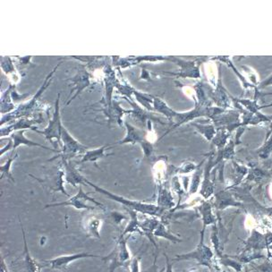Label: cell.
<instances>
[{
	"label": "cell",
	"instance_id": "74e56055",
	"mask_svg": "<svg viewBox=\"0 0 272 272\" xmlns=\"http://www.w3.org/2000/svg\"><path fill=\"white\" fill-rule=\"evenodd\" d=\"M166 258V269L165 272H173V266L172 263L170 262V259L169 258V256L167 254H164Z\"/></svg>",
	"mask_w": 272,
	"mask_h": 272
},
{
	"label": "cell",
	"instance_id": "5b68a950",
	"mask_svg": "<svg viewBox=\"0 0 272 272\" xmlns=\"http://www.w3.org/2000/svg\"><path fill=\"white\" fill-rule=\"evenodd\" d=\"M60 64L61 63H59L58 66H56L53 70L50 72V74H49V75L46 77L45 81H44V83L42 84V87L39 89V91H37L36 95L33 97V99L30 100L28 103L22 104L13 113H9V114H8V115H3L2 116V121H5L6 119H7V121L20 119V118L27 117L28 115H31L33 113V110H34V108L36 107L38 99H40V97L42 96V93L45 91L46 89L48 88V86L50 85V83H51L54 74H55V72L58 69V67Z\"/></svg>",
	"mask_w": 272,
	"mask_h": 272
},
{
	"label": "cell",
	"instance_id": "cb8c5ba5",
	"mask_svg": "<svg viewBox=\"0 0 272 272\" xmlns=\"http://www.w3.org/2000/svg\"><path fill=\"white\" fill-rule=\"evenodd\" d=\"M124 209L127 210L128 214L130 216V222L128 223L127 226L124 228V232L121 235L126 236V235H131L133 233H139L142 235L141 222L138 220L137 211L130 210V209H126V208H124Z\"/></svg>",
	"mask_w": 272,
	"mask_h": 272
},
{
	"label": "cell",
	"instance_id": "2e32d148",
	"mask_svg": "<svg viewBox=\"0 0 272 272\" xmlns=\"http://www.w3.org/2000/svg\"><path fill=\"white\" fill-rule=\"evenodd\" d=\"M169 60L170 61H173L175 63H178V66H181V71L180 73L178 74H172V75H177L179 77H191V78H197L200 76L199 74V67L198 66H195L194 65V61L192 62H186V61H183V60H179L177 58H169Z\"/></svg>",
	"mask_w": 272,
	"mask_h": 272
},
{
	"label": "cell",
	"instance_id": "603a6c76",
	"mask_svg": "<svg viewBox=\"0 0 272 272\" xmlns=\"http://www.w3.org/2000/svg\"><path fill=\"white\" fill-rule=\"evenodd\" d=\"M157 205L164 210H169L175 206L171 193L165 186H160L158 194Z\"/></svg>",
	"mask_w": 272,
	"mask_h": 272
},
{
	"label": "cell",
	"instance_id": "5bb4252c",
	"mask_svg": "<svg viewBox=\"0 0 272 272\" xmlns=\"http://www.w3.org/2000/svg\"><path fill=\"white\" fill-rule=\"evenodd\" d=\"M127 99L128 102L131 104L132 106V109L130 112V114H132V116L134 117V119L137 120L138 122H140L144 125H146L147 123H151L153 121H155L157 123H160L161 124H164V123L161 121V119H159L158 117H155L153 115H150V113L145 110L144 108L139 107L136 102H133L132 99H128V98H125Z\"/></svg>",
	"mask_w": 272,
	"mask_h": 272
},
{
	"label": "cell",
	"instance_id": "e0dca14e",
	"mask_svg": "<svg viewBox=\"0 0 272 272\" xmlns=\"http://www.w3.org/2000/svg\"><path fill=\"white\" fill-rule=\"evenodd\" d=\"M112 147H113V145H106L96 149V150L87 151L86 153L82 156V159H81V161H79L78 164H83L85 162L96 163L99 160L114 155L113 153H106V151L111 149Z\"/></svg>",
	"mask_w": 272,
	"mask_h": 272
},
{
	"label": "cell",
	"instance_id": "7c38bea8",
	"mask_svg": "<svg viewBox=\"0 0 272 272\" xmlns=\"http://www.w3.org/2000/svg\"><path fill=\"white\" fill-rule=\"evenodd\" d=\"M42 119H33L31 120L27 117H23L20 119L17 120V122L14 124L9 125L7 129L2 128L1 129V136L9 135L10 133L12 134L13 132L19 130H27V129H32L33 131L37 132V127H34L33 124L36 123H42Z\"/></svg>",
	"mask_w": 272,
	"mask_h": 272
},
{
	"label": "cell",
	"instance_id": "b9f144b4",
	"mask_svg": "<svg viewBox=\"0 0 272 272\" xmlns=\"http://www.w3.org/2000/svg\"><path fill=\"white\" fill-rule=\"evenodd\" d=\"M268 212H269V215H272V208L268 209Z\"/></svg>",
	"mask_w": 272,
	"mask_h": 272
},
{
	"label": "cell",
	"instance_id": "7a4b0ae2",
	"mask_svg": "<svg viewBox=\"0 0 272 272\" xmlns=\"http://www.w3.org/2000/svg\"><path fill=\"white\" fill-rule=\"evenodd\" d=\"M100 260L108 265L109 272H115L117 268L129 266L132 258L128 248L127 238L124 235H120L111 252L102 256Z\"/></svg>",
	"mask_w": 272,
	"mask_h": 272
},
{
	"label": "cell",
	"instance_id": "7bdbcfd3",
	"mask_svg": "<svg viewBox=\"0 0 272 272\" xmlns=\"http://www.w3.org/2000/svg\"><path fill=\"white\" fill-rule=\"evenodd\" d=\"M269 250H272V244L271 245H269L268 247V251H269Z\"/></svg>",
	"mask_w": 272,
	"mask_h": 272
},
{
	"label": "cell",
	"instance_id": "f35d334b",
	"mask_svg": "<svg viewBox=\"0 0 272 272\" xmlns=\"http://www.w3.org/2000/svg\"><path fill=\"white\" fill-rule=\"evenodd\" d=\"M10 149H13V141H12V139H10V140H9V145H7V146H6V147H5V148H3V149H2V150H1V153H0V155H1V156H3V155H4V154H5V153H6V152H7V151H9V150H10Z\"/></svg>",
	"mask_w": 272,
	"mask_h": 272
},
{
	"label": "cell",
	"instance_id": "83f0119b",
	"mask_svg": "<svg viewBox=\"0 0 272 272\" xmlns=\"http://www.w3.org/2000/svg\"><path fill=\"white\" fill-rule=\"evenodd\" d=\"M232 257L242 264L251 263L253 260L267 258L261 253V251H253V250H243L239 255L232 256Z\"/></svg>",
	"mask_w": 272,
	"mask_h": 272
},
{
	"label": "cell",
	"instance_id": "3957f363",
	"mask_svg": "<svg viewBox=\"0 0 272 272\" xmlns=\"http://www.w3.org/2000/svg\"><path fill=\"white\" fill-rule=\"evenodd\" d=\"M204 233L205 229H202L201 232V238L198 245L194 249V251H190L187 253L178 254L172 259V261H180V260H195L198 261V263L202 266H206L209 268H211L214 264V252L211 251L210 247H208L204 243Z\"/></svg>",
	"mask_w": 272,
	"mask_h": 272
},
{
	"label": "cell",
	"instance_id": "8992f818",
	"mask_svg": "<svg viewBox=\"0 0 272 272\" xmlns=\"http://www.w3.org/2000/svg\"><path fill=\"white\" fill-rule=\"evenodd\" d=\"M61 142H62V150L57 156H55L53 159H51L49 161H52L59 157H61V159L70 160L71 158L74 157L76 154L86 153V150L88 149L87 146H84L82 144H80L78 141L75 140L64 125L61 129Z\"/></svg>",
	"mask_w": 272,
	"mask_h": 272
},
{
	"label": "cell",
	"instance_id": "44dd1931",
	"mask_svg": "<svg viewBox=\"0 0 272 272\" xmlns=\"http://www.w3.org/2000/svg\"><path fill=\"white\" fill-rule=\"evenodd\" d=\"M161 222L158 218L156 217H151L149 219H145L144 222H141V231H142V235L147 236L149 239L151 240V242L153 243V245L155 247H157L156 242L153 240V232L155 230V228L157 227L159 223Z\"/></svg>",
	"mask_w": 272,
	"mask_h": 272
},
{
	"label": "cell",
	"instance_id": "30bf717a",
	"mask_svg": "<svg viewBox=\"0 0 272 272\" xmlns=\"http://www.w3.org/2000/svg\"><path fill=\"white\" fill-rule=\"evenodd\" d=\"M61 163H62L63 168H64V171H65L66 182L72 185L74 187H77V186H82V185H86L85 178L79 172L76 167L72 163L70 160L62 159Z\"/></svg>",
	"mask_w": 272,
	"mask_h": 272
},
{
	"label": "cell",
	"instance_id": "8fae6325",
	"mask_svg": "<svg viewBox=\"0 0 272 272\" xmlns=\"http://www.w3.org/2000/svg\"><path fill=\"white\" fill-rule=\"evenodd\" d=\"M20 219V218H19ZM20 226H21L22 234H23V239H24V267H25V272H42V268H45V266L42 264V261H37L33 258L31 252H30L29 247L27 244L26 237H25V232L22 224L21 219H20Z\"/></svg>",
	"mask_w": 272,
	"mask_h": 272
},
{
	"label": "cell",
	"instance_id": "d6986e66",
	"mask_svg": "<svg viewBox=\"0 0 272 272\" xmlns=\"http://www.w3.org/2000/svg\"><path fill=\"white\" fill-rule=\"evenodd\" d=\"M26 130H19L13 132L11 134V139L13 141V149L12 152H15L19 146L21 145H25V146H29V147H40V148L45 149L48 151H53L52 149L46 147L44 145H40L38 143H34L33 141L27 139L24 133Z\"/></svg>",
	"mask_w": 272,
	"mask_h": 272
},
{
	"label": "cell",
	"instance_id": "9a60e30c",
	"mask_svg": "<svg viewBox=\"0 0 272 272\" xmlns=\"http://www.w3.org/2000/svg\"><path fill=\"white\" fill-rule=\"evenodd\" d=\"M90 80H91L90 74L87 73L86 70L80 71L78 74L74 76V78L71 79L72 83H73V85L74 86V88L71 90V94H72L74 91H76V93L68 100L67 104H69L71 101H73L74 98H76V97H77V96H78L85 88H87V87L90 85V83H91Z\"/></svg>",
	"mask_w": 272,
	"mask_h": 272
},
{
	"label": "cell",
	"instance_id": "277c9868",
	"mask_svg": "<svg viewBox=\"0 0 272 272\" xmlns=\"http://www.w3.org/2000/svg\"><path fill=\"white\" fill-rule=\"evenodd\" d=\"M73 207L76 210H94L96 206L99 207L101 210H105V207L101 202L96 201L94 198L91 197L89 194L83 191L82 186L79 187L77 194L72 196L66 202H57L46 205L45 209L54 208V207Z\"/></svg>",
	"mask_w": 272,
	"mask_h": 272
},
{
	"label": "cell",
	"instance_id": "52a82bcc",
	"mask_svg": "<svg viewBox=\"0 0 272 272\" xmlns=\"http://www.w3.org/2000/svg\"><path fill=\"white\" fill-rule=\"evenodd\" d=\"M60 93H58V99H56L55 104V111H54L53 117L50 120V123L48 126L43 130L40 131L38 130L37 132L42 133L45 136L46 139L54 144L53 140L58 141V145L62 147V142H61V129H62V122L60 117Z\"/></svg>",
	"mask_w": 272,
	"mask_h": 272
},
{
	"label": "cell",
	"instance_id": "d6a6232c",
	"mask_svg": "<svg viewBox=\"0 0 272 272\" xmlns=\"http://www.w3.org/2000/svg\"><path fill=\"white\" fill-rule=\"evenodd\" d=\"M140 145L143 150H144L145 158L150 159V160L154 158V149H153V145L150 142L145 139L141 143Z\"/></svg>",
	"mask_w": 272,
	"mask_h": 272
},
{
	"label": "cell",
	"instance_id": "ac0fdd59",
	"mask_svg": "<svg viewBox=\"0 0 272 272\" xmlns=\"http://www.w3.org/2000/svg\"><path fill=\"white\" fill-rule=\"evenodd\" d=\"M124 125L126 127L127 130V133L126 135L124 136L123 140L119 141L116 143V145H136V144H139L143 141L145 140V132L138 130L137 128L134 127L133 125L131 124H129L128 122H124Z\"/></svg>",
	"mask_w": 272,
	"mask_h": 272
},
{
	"label": "cell",
	"instance_id": "9c48e42d",
	"mask_svg": "<svg viewBox=\"0 0 272 272\" xmlns=\"http://www.w3.org/2000/svg\"><path fill=\"white\" fill-rule=\"evenodd\" d=\"M36 179L42 183V186H47L51 192L53 193L60 192L70 198V195L67 194L64 186V182L66 180H65V171L62 169H58V171H56V173L52 174L51 176L47 177L44 179H41V178H36Z\"/></svg>",
	"mask_w": 272,
	"mask_h": 272
},
{
	"label": "cell",
	"instance_id": "836d02e7",
	"mask_svg": "<svg viewBox=\"0 0 272 272\" xmlns=\"http://www.w3.org/2000/svg\"><path fill=\"white\" fill-rule=\"evenodd\" d=\"M253 268H257L259 272H272V261L269 260V258H266L264 260L263 263L254 264L252 261L251 262Z\"/></svg>",
	"mask_w": 272,
	"mask_h": 272
},
{
	"label": "cell",
	"instance_id": "ba28073f",
	"mask_svg": "<svg viewBox=\"0 0 272 272\" xmlns=\"http://www.w3.org/2000/svg\"><path fill=\"white\" fill-rule=\"evenodd\" d=\"M102 256L98 254H93L91 252H79L74 254H66V255L58 256L51 260H41L45 268H52V269H66L71 263L75 260L81 259H90V258H99L101 259Z\"/></svg>",
	"mask_w": 272,
	"mask_h": 272
},
{
	"label": "cell",
	"instance_id": "ee69618b",
	"mask_svg": "<svg viewBox=\"0 0 272 272\" xmlns=\"http://www.w3.org/2000/svg\"><path fill=\"white\" fill-rule=\"evenodd\" d=\"M244 272H259V271H250V270H248L247 268L245 269V271Z\"/></svg>",
	"mask_w": 272,
	"mask_h": 272
},
{
	"label": "cell",
	"instance_id": "e575fe53",
	"mask_svg": "<svg viewBox=\"0 0 272 272\" xmlns=\"http://www.w3.org/2000/svg\"><path fill=\"white\" fill-rule=\"evenodd\" d=\"M201 175H202V171L198 169L193 177V181H192V185L190 187V194H195L198 190L199 185H200V179H201Z\"/></svg>",
	"mask_w": 272,
	"mask_h": 272
},
{
	"label": "cell",
	"instance_id": "4dcf8cb0",
	"mask_svg": "<svg viewBox=\"0 0 272 272\" xmlns=\"http://www.w3.org/2000/svg\"><path fill=\"white\" fill-rule=\"evenodd\" d=\"M219 262L222 265H225L227 267H231V268H234L236 272H242V270H243V264L235 260V259H233L232 256L224 255L223 254L222 256L219 257Z\"/></svg>",
	"mask_w": 272,
	"mask_h": 272
},
{
	"label": "cell",
	"instance_id": "1f68e13d",
	"mask_svg": "<svg viewBox=\"0 0 272 272\" xmlns=\"http://www.w3.org/2000/svg\"><path fill=\"white\" fill-rule=\"evenodd\" d=\"M1 67L5 72V74H12L15 73L16 74V69L15 66L13 65L12 59L10 57H2L1 58Z\"/></svg>",
	"mask_w": 272,
	"mask_h": 272
},
{
	"label": "cell",
	"instance_id": "6da1fadb",
	"mask_svg": "<svg viewBox=\"0 0 272 272\" xmlns=\"http://www.w3.org/2000/svg\"><path fill=\"white\" fill-rule=\"evenodd\" d=\"M85 184L88 186H91L92 188H94L96 192L107 196V198L111 199L113 201L122 204L124 208L135 210L142 214L149 215L151 217H156V218H161L166 212V210L158 206L157 204H151V203H147V202L132 201V200L124 198L123 196H119L117 194H112L102 187L97 186L93 183H91V181H89L87 178H85Z\"/></svg>",
	"mask_w": 272,
	"mask_h": 272
},
{
	"label": "cell",
	"instance_id": "8d00e7d4",
	"mask_svg": "<svg viewBox=\"0 0 272 272\" xmlns=\"http://www.w3.org/2000/svg\"><path fill=\"white\" fill-rule=\"evenodd\" d=\"M110 217H111L112 221L115 222V225H119L124 219H126L125 216L121 214L119 212H116V211L110 212Z\"/></svg>",
	"mask_w": 272,
	"mask_h": 272
},
{
	"label": "cell",
	"instance_id": "4316f807",
	"mask_svg": "<svg viewBox=\"0 0 272 272\" xmlns=\"http://www.w3.org/2000/svg\"><path fill=\"white\" fill-rule=\"evenodd\" d=\"M214 206L218 210H224L228 206H241V203L235 202L228 193L220 192L216 194Z\"/></svg>",
	"mask_w": 272,
	"mask_h": 272
},
{
	"label": "cell",
	"instance_id": "ffe728a7",
	"mask_svg": "<svg viewBox=\"0 0 272 272\" xmlns=\"http://www.w3.org/2000/svg\"><path fill=\"white\" fill-rule=\"evenodd\" d=\"M102 220L98 217H90L83 222V230L85 231L87 235L91 236L92 238L100 239V227H101Z\"/></svg>",
	"mask_w": 272,
	"mask_h": 272
},
{
	"label": "cell",
	"instance_id": "f1b7e54d",
	"mask_svg": "<svg viewBox=\"0 0 272 272\" xmlns=\"http://www.w3.org/2000/svg\"><path fill=\"white\" fill-rule=\"evenodd\" d=\"M213 183L210 181V166H207L206 170H205V175H204V179L202 183V189H201V194L204 199H209L213 194Z\"/></svg>",
	"mask_w": 272,
	"mask_h": 272
},
{
	"label": "cell",
	"instance_id": "f546056e",
	"mask_svg": "<svg viewBox=\"0 0 272 272\" xmlns=\"http://www.w3.org/2000/svg\"><path fill=\"white\" fill-rule=\"evenodd\" d=\"M17 157V154L15 155V152H12L11 156L8 159L7 162L5 164H3V165L0 166V171H1V177H0V178L1 179L7 178L8 179H10L12 182H16L15 178L13 177L12 174H11V168H12L13 162L16 161Z\"/></svg>",
	"mask_w": 272,
	"mask_h": 272
},
{
	"label": "cell",
	"instance_id": "484cf974",
	"mask_svg": "<svg viewBox=\"0 0 272 272\" xmlns=\"http://www.w3.org/2000/svg\"><path fill=\"white\" fill-rule=\"evenodd\" d=\"M153 236L158 237V238H164V239L168 240L169 242L173 243H181L182 241H183L178 236H176L172 233H170L169 229L166 227L165 224L161 222V221L159 223L157 227L155 228V230L153 232Z\"/></svg>",
	"mask_w": 272,
	"mask_h": 272
},
{
	"label": "cell",
	"instance_id": "d590c367",
	"mask_svg": "<svg viewBox=\"0 0 272 272\" xmlns=\"http://www.w3.org/2000/svg\"><path fill=\"white\" fill-rule=\"evenodd\" d=\"M140 260V256H135L132 258L128 266L130 272H141Z\"/></svg>",
	"mask_w": 272,
	"mask_h": 272
},
{
	"label": "cell",
	"instance_id": "4fadbf2b",
	"mask_svg": "<svg viewBox=\"0 0 272 272\" xmlns=\"http://www.w3.org/2000/svg\"><path fill=\"white\" fill-rule=\"evenodd\" d=\"M265 249L268 250V246L265 241V235L260 232L252 229L250 237L245 242H243V250H253V251H262Z\"/></svg>",
	"mask_w": 272,
	"mask_h": 272
},
{
	"label": "cell",
	"instance_id": "d4e9b609",
	"mask_svg": "<svg viewBox=\"0 0 272 272\" xmlns=\"http://www.w3.org/2000/svg\"><path fill=\"white\" fill-rule=\"evenodd\" d=\"M153 111L163 114L169 119L174 120L175 116L178 114L177 112L174 111L173 109L169 107L163 99H161V98L156 97V96H153Z\"/></svg>",
	"mask_w": 272,
	"mask_h": 272
},
{
	"label": "cell",
	"instance_id": "ab89813d",
	"mask_svg": "<svg viewBox=\"0 0 272 272\" xmlns=\"http://www.w3.org/2000/svg\"><path fill=\"white\" fill-rule=\"evenodd\" d=\"M1 272H10L8 268V265L6 263L4 257L1 258Z\"/></svg>",
	"mask_w": 272,
	"mask_h": 272
},
{
	"label": "cell",
	"instance_id": "7402d4cb",
	"mask_svg": "<svg viewBox=\"0 0 272 272\" xmlns=\"http://www.w3.org/2000/svg\"><path fill=\"white\" fill-rule=\"evenodd\" d=\"M199 211L202 216V221L203 224L202 229H206L208 226L216 225V219L212 214V208L210 202H203L199 206Z\"/></svg>",
	"mask_w": 272,
	"mask_h": 272
},
{
	"label": "cell",
	"instance_id": "60d3db41",
	"mask_svg": "<svg viewBox=\"0 0 272 272\" xmlns=\"http://www.w3.org/2000/svg\"><path fill=\"white\" fill-rule=\"evenodd\" d=\"M210 271L211 272H222L221 271V269H220V268H219V266L217 265V262L216 261H214V264H213V266L211 267V268H210Z\"/></svg>",
	"mask_w": 272,
	"mask_h": 272
}]
</instances>
